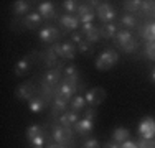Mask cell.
<instances>
[{"label":"cell","mask_w":155,"mask_h":148,"mask_svg":"<svg viewBox=\"0 0 155 148\" xmlns=\"http://www.w3.org/2000/svg\"><path fill=\"white\" fill-rule=\"evenodd\" d=\"M51 140L58 145H64V146H71L74 143V130L68 127H63L56 122L51 125Z\"/></svg>","instance_id":"6da1fadb"},{"label":"cell","mask_w":155,"mask_h":148,"mask_svg":"<svg viewBox=\"0 0 155 148\" xmlns=\"http://www.w3.org/2000/svg\"><path fill=\"white\" fill-rule=\"evenodd\" d=\"M117 61H119V53L114 48H106L104 51H101V54L96 59V68L99 71H109Z\"/></svg>","instance_id":"7a4b0ae2"},{"label":"cell","mask_w":155,"mask_h":148,"mask_svg":"<svg viewBox=\"0 0 155 148\" xmlns=\"http://www.w3.org/2000/svg\"><path fill=\"white\" fill-rule=\"evenodd\" d=\"M41 21H43V18H41V15H40L38 12H31V13H28L27 17H23V18H20V21L18 23H15L13 21L12 23V30H36L41 25Z\"/></svg>","instance_id":"3957f363"},{"label":"cell","mask_w":155,"mask_h":148,"mask_svg":"<svg viewBox=\"0 0 155 148\" xmlns=\"http://www.w3.org/2000/svg\"><path fill=\"white\" fill-rule=\"evenodd\" d=\"M38 38L43 44H48V46H53L60 41L61 38V31L53 25H45L41 30L38 31Z\"/></svg>","instance_id":"277c9868"},{"label":"cell","mask_w":155,"mask_h":148,"mask_svg":"<svg viewBox=\"0 0 155 148\" xmlns=\"http://www.w3.org/2000/svg\"><path fill=\"white\" fill-rule=\"evenodd\" d=\"M96 17L101 20V25L104 23H114L117 17V10L110 5L109 2H101V5L96 8Z\"/></svg>","instance_id":"5b68a950"},{"label":"cell","mask_w":155,"mask_h":148,"mask_svg":"<svg viewBox=\"0 0 155 148\" xmlns=\"http://www.w3.org/2000/svg\"><path fill=\"white\" fill-rule=\"evenodd\" d=\"M38 91H40V87H36L33 81H27V82L20 84V86L15 89V95H17L18 101H28L30 102L35 95H38Z\"/></svg>","instance_id":"8992f818"},{"label":"cell","mask_w":155,"mask_h":148,"mask_svg":"<svg viewBox=\"0 0 155 148\" xmlns=\"http://www.w3.org/2000/svg\"><path fill=\"white\" fill-rule=\"evenodd\" d=\"M36 59H40V61L45 64L46 69H54L58 66V63H60V56L56 54V51H54L53 46H48L46 50L38 51V53H36Z\"/></svg>","instance_id":"52a82bcc"},{"label":"cell","mask_w":155,"mask_h":148,"mask_svg":"<svg viewBox=\"0 0 155 148\" xmlns=\"http://www.w3.org/2000/svg\"><path fill=\"white\" fill-rule=\"evenodd\" d=\"M137 133H139L140 138H155V118L153 117L140 118Z\"/></svg>","instance_id":"ba28073f"},{"label":"cell","mask_w":155,"mask_h":148,"mask_svg":"<svg viewBox=\"0 0 155 148\" xmlns=\"http://www.w3.org/2000/svg\"><path fill=\"white\" fill-rule=\"evenodd\" d=\"M56 54L60 56V59H74L76 58V46L73 41H61V43H56L53 44Z\"/></svg>","instance_id":"9c48e42d"},{"label":"cell","mask_w":155,"mask_h":148,"mask_svg":"<svg viewBox=\"0 0 155 148\" xmlns=\"http://www.w3.org/2000/svg\"><path fill=\"white\" fill-rule=\"evenodd\" d=\"M84 91V86H71V84H66V82H61L60 86L56 87V94L54 95H60V97L66 99L68 102H71V99L74 97L76 94Z\"/></svg>","instance_id":"30bf717a"},{"label":"cell","mask_w":155,"mask_h":148,"mask_svg":"<svg viewBox=\"0 0 155 148\" xmlns=\"http://www.w3.org/2000/svg\"><path fill=\"white\" fill-rule=\"evenodd\" d=\"M86 102L89 104V107H97L99 104H102L104 102V99H106V89H102V87H93V89H89V91H86Z\"/></svg>","instance_id":"8fae6325"},{"label":"cell","mask_w":155,"mask_h":148,"mask_svg":"<svg viewBox=\"0 0 155 148\" xmlns=\"http://www.w3.org/2000/svg\"><path fill=\"white\" fill-rule=\"evenodd\" d=\"M61 82L71 84V86H83V82H81V72L76 64H69L64 68V76H63Z\"/></svg>","instance_id":"7c38bea8"},{"label":"cell","mask_w":155,"mask_h":148,"mask_svg":"<svg viewBox=\"0 0 155 148\" xmlns=\"http://www.w3.org/2000/svg\"><path fill=\"white\" fill-rule=\"evenodd\" d=\"M61 81H63L61 69L54 68V69H46V71L43 72V76H41V81H40V82H43V84H48V86H51V87H54V89H56V87L61 84Z\"/></svg>","instance_id":"4fadbf2b"},{"label":"cell","mask_w":155,"mask_h":148,"mask_svg":"<svg viewBox=\"0 0 155 148\" xmlns=\"http://www.w3.org/2000/svg\"><path fill=\"white\" fill-rule=\"evenodd\" d=\"M33 59H36V51H33V53H30L28 56L20 59V61L15 64V68H13V74H15L17 77H21L23 74H27L28 71H30L31 64H33Z\"/></svg>","instance_id":"5bb4252c"},{"label":"cell","mask_w":155,"mask_h":148,"mask_svg":"<svg viewBox=\"0 0 155 148\" xmlns=\"http://www.w3.org/2000/svg\"><path fill=\"white\" fill-rule=\"evenodd\" d=\"M78 20L79 23L86 25V23H93L94 17H96V10L89 3H79V8H78Z\"/></svg>","instance_id":"9a60e30c"},{"label":"cell","mask_w":155,"mask_h":148,"mask_svg":"<svg viewBox=\"0 0 155 148\" xmlns=\"http://www.w3.org/2000/svg\"><path fill=\"white\" fill-rule=\"evenodd\" d=\"M81 33H83L84 40L89 41L91 44H94L96 41H99V38H101V30H99V27H96L94 23L83 25V27H81Z\"/></svg>","instance_id":"2e32d148"},{"label":"cell","mask_w":155,"mask_h":148,"mask_svg":"<svg viewBox=\"0 0 155 148\" xmlns=\"http://www.w3.org/2000/svg\"><path fill=\"white\" fill-rule=\"evenodd\" d=\"M31 7H33V3L28 2V0H17V2L12 3V15L15 18H23L28 13H31L30 12Z\"/></svg>","instance_id":"e0dca14e"},{"label":"cell","mask_w":155,"mask_h":148,"mask_svg":"<svg viewBox=\"0 0 155 148\" xmlns=\"http://www.w3.org/2000/svg\"><path fill=\"white\" fill-rule=\"evenodd\" d=\"M68 109V101L66 99L60 97V95H54L53 102H51V118L53 120H58L61 114H64Z\"/></svg>","instance_id":"ac0fdd59"},{"label":"cell","mask_w":155,"mask_h":148,"mask_svg":"<svg viewBox=\"0 0 155 148\" xmlns=\"http://www.w3.org/2000/svg\"><path fill=\"white\" fill-rule=\"evenodd\" d=\"M38 13L41 15V18L43 20H56V8H54V5H53V2H40V5H38Z\"/></svg>","instance_id":"d6986e66"},{"label":"cell","mask_w":155,"mask_h":148,"mask_svg":"<svg viewBox=\"0 0 155 148\" xmlns=\"http://www.w3.org/2000/svg\"><path fill=\"white\" fill-rule=\"evenodd\" d=\"M58 23H60V27L64 30V31H74L78 30L79 27V20H78V17H73V15L66 13V15H61L60 18H58Z\"/></svg>","instance_id":"ffe728a7"},{"label":"cell","mask_w":155,"mask_h":148,"mask_svg":"<svg viewBox=\"0 0 155 148\" xmlns=\"http://www.w3.org/2000/svg\"><path fill=\"white\" fill-rule=\"evenodd\" d=\"M139 36H142L147 43H155V21L139 25Z\"/></svg>","instance_id":"44dd1931"},{"label":"cell","mask_w":155,"mask_h":148,"mask_svg":"<svg viewBox=\"0 0 155 148\" xmlns=\"http://www.w3.org/2000/svg\"><path fill=\"white\" fill-rule=\"evenodd\" d=\"M132 40H135L134 33H132L130 30H122V28H120L119 31H117L116 38H114V43H116V46L119 48V50H122V48L127 46Z\"/></svg>","instance_id":"7402d4cb"},{"label":"cell","mask_w":155,"mask_h":148,"mask_svg":"<svg viewBox=\"0 0 155 148\" xmlns=\"http://www.w3.org/2000/svg\"><path fill=\"white\" fill-rule=\"evenodd\" d=\"M79 114L78 112H73V110H66L64 114H61L60 118H58V124L63 125V127H68V128H73L76 125V122H79Z\"/></svg>","instance_id":"603a6c76"},{"label":"cell","mask_w":155,"mask_h":148,"mask_svg":"<svg viewBox=\"0 0 155 148\" xmlns=\"http://www.w3.org/2000/svg\"><path fill=\"white\" fill-rule=\"evenodd\" d=\"M74 133H78L79 137H86L94 130V122L87 120V118H81L79 122H76V125L73 127Z\"/></svg>","instance_id":"cb8c5ba5"},{"label":"cell","mask_w":155,"mask_h":148,"mask_svg":"<svg viewBox=\"0 0 155 148\" xmlns=\"http://www.w3.org/2000/svg\"><path fill=\"white\" fill-rule=\"evenodd\" d=\"M139 27V18L134 13H124L122 17H119V28L122 30H132Z\"/></svg>","instance_id":"d4e9b609"},{"label":"cell","mask_w":155,"mask_h":148,"mask_svg":"<svg viewBox=\"0 0 155 148\" xmlns=\"http://www.w3.org/2000/svg\"><path fill=\"white\" fill-rule=\"evenodd\" d=\"M99 30H101V38L104 40H114L117 35V31H119V25L117 23H104L99 27Z\"/></svg>","instance_id":"484cf974"},{"label":"cell","mask_w":155,"mask_h":148,"mask_svg":"<svg viewBox=\"0 0 155 148\" xmlns=\"http://www.w3.org/2000/svg\"><path fill=\"white\" fill-rule=\"evenodd\" d=\"M46 105H50V102L46 101L43 95H40V91H38V95H35V97L31 99L30 102H28V107H30V110L33 114H38V112H41L43 109H45Z\"/></svg>","instance_id":"4316f807"},{"label":"cell","mask_w":155,"mask_h":148,"mask_svg":"<svg viewBox=\"0 0 155 148\" xmlns=\"http://www.w3.org/2000/svg\"><path fill=\"white\" fill-rule=\"evenodd\" d=\"M46 128L41 127V125H30V127L27 128V140L28 142H31V140L35 138H41V137H46Z\"/></svg>","instance_id":"83f0119b"},{"label":"cell","mask_w":155,"mask_h":148,"mask_svg":"<svg viewBox=\"0 0 155 148\" xmlns=\"http://www.w3.org/2000/svg\"><path fill=\"white\" fill-rule=\"evenodd\" d=\"M112 140L114 142H117V143H124V142H127L129 140V137H130V132H129V128H125V127H117V128H114L112 130Z\"/></svg>","instance_id":"f1b7e54d"},{"label":"cell","mask_w":155,"mask_h":148,"mask_svg":"<svg viewBox=\"0 0 155 148\" xmlns=\"http://www.w3.org/2000/svg\"><path fill=\"white\" fill-rule=\"evenodd\" d=\"M86 99L83 97L81 94H76L74 97L71 99V102H69V110H73V112H78L79 114L81 110H84L86 109Z\"/></svg>","instance_id":"f546056e"},{"label":"cell","mask_w":155,"mask_h":148,"mask_svg":"<svg viewBox=\"0 0 155 148\" xmlns=\"http://www.w3.org/2000/svg\"><path fill=\"white\" fill-rule=\"evenodd\" d=\"M139 13L145 15V18H155V2H152V0H143Z\"/></svg>","instance_id":"4dcf8cb0"},{"label":"cell","mask_w":155,"mask_h":148,"mask_svg":"<svg viewBox=\"0 0 155 148\" xmlns=\"http://www.w3.org/2000/svg\"><path fill=\"white\" fill-rule=\"evenodd\" d=\"M122 7L125 10V13H139L140 7H142V0H125L122 2Z\"/></svg>","instance_id":"1f68e13d"},{"label":"cell","mask_w":155,"mask_h":148,"mask_svg":"<svg viewBox=\"0 0 155 148\" xmlns=\"http://www.w3.org/2000/svg\"><path fill=\"white\" fill-rule=\"evenodd\" d=\"M76 50H78V53H79V54H86V56H93V54H94V46L89 41H86V40H84L83 43L78 44Z\"/></svg>","instance_id":"d6a6232c"},{"label":"cell","mask_w":155,"mask_h":148,"mask_svg":"<svg viewBox=\"0 0 155 148\" xmlns=\"http://www.w3.org/2000/svg\"><path fill=\"white\" fill-rule=\"evenodd\" d=\"M61 7L66 10L69 15L71 13H78V8H79V2H74V0H63Z\"/></svg>","instance_id":"836d02e7"},{"label":"cell","mask_w":155,"mask_h":148,"mask_svg":"<svg viewBox=\"0 0 155 148\" xmlns=\"http://www.w3.org/2000/svg\"><path fill=\"white\" fill-rule=\"evenodd\" d=\"M137 148H155V138H139L135 140Z\"/></svg>","instance_id":"e575fe53"},{"label":"cell","mask_w":155,"mask_h":148,"mask_svg":"<svg viewBox=\"0 0 155 148\" xmlns=\"http://www.w3.org/2000/svg\"><path fill=\"white\" fill-rule=\"evenodd\" d=\"M143 54L147 56V59H150V61H155V43H145V48H143Z\"/></svg>","instance_id":"d590c367"},{"label":"cell","mask_w":155,"mask_h":148,"mask_svg":"<svg viewBox=\"0 0 155 148\" xmlns=\"http://www.w3.org/2000/svg\"><path fill=\"white\" fill-rule=\"evenodd\" d=\"M81 148H102V145L97 138H84Z\"/></svg>","instance_id":"8d00e7d4"},{"label":"cell","mask_w":155,"mask_h":148,"mask_svg":"<svg viewBox=\"0 0 155 148\" xmlns=\"http://www.w3.org/2000/svg\"><path fill=\"white\" fill-rule=\"evenodd\" d=\"M139 46H140V43H139V40L135 38V40H132V41L129 43L125 48H122V51H124V53H127V54H132V53H135V51L139 50Z\"/></svg>","instance_id":"74e56055"},{"label":"cell","mask_w":155,"mask_h":148,"mask_svg":"<svg viewBox=\"0 0 155 148\" xmlns=\"http://www.w3.org/2000/svg\"><path fill=\"white\" fill-rule=\"evenodd\" d=\"M97 117V109L96 107H89V109H84V114H83V118H87V120H93Z\"/></svg>","instance_id":"f35d334b"},{"label":"cell","mask_w":155,"mask_h":148,"mask_svg":"<svg viewBox=\"0 0 155 148\" xmlns=\"http://www.w3.org/2000/svg\"><path fill=\"white\" fill-rule=\"evenodd\" d=\"M71 41L76 43V46H78L79 43H83V41H84L83 33H81V31H73V33H71Z\"/></svg>","instance_id":"ab89813d"},{"label":"cell","mask_w":155,"mask_h":148,"mask_svg":"<svg viewBox=\"0 0 155 148\" xmlns=\"http://www.w3.org/2000/svg\"><path fill=\"white\" fill-rule=\"evenodd\" d=\"M102 148H120V143H117V142H114V140H110V142L102 143Z\"/></svg>","instance_id":"60d3db41"},{"label":"cell","mask_w":155,"mask_h":148,"mask_svg":"<svg viewBox=\"0 0 155 148\" xmlns=\"http://www.w3.org/2000/svg\"><path fill=\"white\" fill-rule=\"evenodd\" d=\"M120 148H137V145H135V142H132V140H127V142L120 143Z\"/></svg>","instance_id":"b9f144b4"},{"label":"cell","mask_w":155,"mask_h":148,"mask_svg":"<svg viewBox=\"0 0 155 148\" xmlns=\"http://www.w3.org/2000/svg\"><path fill=\"white\" fill-rule=\"evenodd\" d=\"M150 81H152V82L155 84V66L152 69H150Z\"/></svg>","instance_id":"7bdbcfd3"},{"label":"cell","mask_w":155,"mask_h":148,"mask_svg":"<svg viewBox=\"0 0 155 148\" xmlns=\"http://www.w3.org/2000/svg\"><path fill=\"white\" fill-rule=\"evenodd\" d=\"M48 148H68V146H64V145H58V143H50V145H48Z\"/></svg>","instance_id":"ee69618b"},{"label":"cell","mask_w":155,"mask_h":148,"mask_svg":"<svg viewBox=\"0 0 155 148\" xmlns=\"http://www.w3.org/2000/svg\"><path fill=\"white\" fill-rule=\"evenodd\" d=\"M33 148H43V146H33Z\"/></svg>","instance_id":"f6af8a7d"}]
</instances>
